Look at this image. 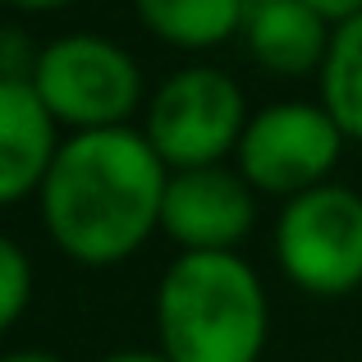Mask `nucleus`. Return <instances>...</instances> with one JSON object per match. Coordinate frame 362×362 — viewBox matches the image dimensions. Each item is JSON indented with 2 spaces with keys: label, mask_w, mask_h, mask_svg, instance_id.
I'll return each instance as SVG.
<instances>
[{
  "label": "nucleus",
  "mask_w": 362,
  "mask_h": 362,
  "mask_svg": "<svg viewBox=\"0 0 362 362\" xmlns=\"http://www.w3.org/2000/svg\"><path fill=\"white\" fill-rule=\"evenodd\" d=\"M170 165L142 129L69 133L46 175L42 225L78 266H119L160 230Z\"/></svg>",
  "instance_id": "nucleus-1"
},
{
  "label": "nucleus",
  "mask_w": 362,
  "mask_h": 362,
  "mask_svg": "<svg viewBox=\"0 0 362 362\" xmlns=\"http://www.w3.org/2000/svg\"><path fill=\"white\" fill-rule=\"evenodd\" d=\"M156 335L170 362H262L271 303L239 252H179L156 284Z\"/></svg>",
  "instance_id": "nucleus-2"
},
{
  "label": "nucleus",
  "mask_w": 362,
  "mask_h": 362,
  "mask_svg": "<svg viewBox=\"0 0 362 362\" xmlns=\"http://www.w3.org/2000/svg\"><path fill=\"white\" fill-rule=\"evenodd\" d=\"M33 88L69 133L129 129L142 106V69L101 33H64L42 46Z\"/></svg>",
  "instance_id": "nucleus-3"
},
{
  "label": "nucleus",
  "mask_w": 362,
  "mask_h": 362,
  "mask_svg": "<svg viewBox=\"0 0 362 362\" xmlns=\"http://www.w3.org/2000/svg\"><path fill=\"white\" fill-rule=\"evenodd\" d=\"M247 119L252 115L243 88L230 74L211 64H188L160 78V88L147 97L142 133L170 165V175H179V170L225 165V156L239 151Z\"/></svg>",
  "instance_id": "nucleus-4"
},
{
  "label": "nucleus",
  "mask_w": 362,
  "mask_h": 362,
  "mask_svg": "<svg viewBox=\"0 0 362 362\" xmlns=\"http://www.w3.org/2000/svg\"><path fill=\"white\" fill-rule=\"evenodd\" d=\"M275 262L312 298H344L362 284V193L321 184L284 202L275 221Z\"/></svg>",
  "instance_id": "nucleus-5"
},
{
  "label": "nucleus",
  "mask_w": 362,
  "mask_h": 362,
  "mask_svg": "<svg viewBox=\"0 0 362 362\" xmlns=\"http://www.w3.org/2000/svg\"><path fill=\"white\" fill-rule=\"evenodd\" d=\"M344 133L321 101H271L243 129L234 170L266 197H298L330 184L344 156Z\"/></svg>",
  "instance_id": "nucleus-6"
},
{
  "label": "nucleus",
  "mask_w": 362,
  "mask_h": 362,
  "mask_svg": "<svg viewBox=\"0 0 362 362\" xmlns=\"http://www.w3.org/2000/svg\"><path fill=\"white\" fill-rule=\"evenodd\" d=\"M257 225V188L230 165L170 175L160 234L179 252H234Z\"/></svg>",
  "instance_id": "nucleus-7"
},
{
  "label": "nucleus",
  "mask_w": 362,
  "mask_h": 362,
  "mask_svg": "<svg viewBox=\"0 0 362 362\" xmlns=\"http://www.w3.org/2000/svg\"><path fill=\"white\" fill-rule=\"evenodd\" d=\"M60 119L46 110L33 83H0V202L18 206L42 193L60 156Z\"/></svg>",
  "instance_id": "nucleus-8"
},
{
  "label": "nucleus",
  "mask_w": 362,
  "mask_h": 362,
  "mask_svg": "<svg viewBox=\"0 0 362 362\" xmlns=\"http://www.w3.org/2000/svg\"><path fill=\"white\" fill-rule=\"evenodd\" d=\"M330 37L335 28L321 23L303 0H247L239 42L266 74L303 78V74H321Z\"/></svg>",
  "instance_id": "nucleus-9"
},
{
  "label": "nucleus",
  "mask_w": 362,
  "mask_h": 362,
  "mask_svg": "<svg viewBox=\"0 0 362 362\" xmlns=\"http://www.w3.org/2000/svg\"><path fill=\"white\" fill-rule=\"evenodd\" d=\"M247 0H133V14L175 51H216L243 33Z\"/></svg>",
  "instance_id": "nucleus-10"
},
{
  "label": "nucleus",
  "mask_w": 362,
  "mask_h": 362,
  "mask_svg": "<svg viewBox=\"0 0 362 362\" xmlns=\"http://www.w3.org/2000/svg\"><path fill=\"white\" fill-rule=\"evenodd\" d=\"M317 83H321V106L330 110L339 133L349 142H362V18L335 28Z\"/></svg>",
  "instance_id": "nucleus-11"
},
{
  "label": "nucleus",
  "mask_w": 362,
  "mask_h": 362,
  "mask_svg": "<svg viewBox=\"0 0 362 362\" xmlns=\"http://www.w3.org/2000/svg\"><path fill=\"white\" fill-rule=\"evenodd\" d=\"M33 303V262L14 239L0 243V326H18Z\"/></svg>",
  "instance_id": "nucleus-12"
},
{
  "label": "nucleus",
  "mask_w": 362,
  "mask_h": 362,
  "mask_svg": "<svg viewBox=\"0 0 362 362\" xmlns=\"http://www.w3.org/2000/svg\"><path fill=\"white\" fill-rule=\"evenodd\" d=\"M303 5L330 28H344V23H354V18H362V0H303Z\"/></svg>",
  "instance_id": "nucleus-13"
},
{
  "label": "nucleus",
  "mask_w": 362,
  "mask_h": 362,
  "mask_svg": "<svg viewBox=\"0 0 362 362\" xmlns=\"http://www.w3.org/2000/svg\"><path fill=\"white\" fill-rule=\"evenodd\" d=\"M97 362H170V358L160 349H115V354H106Z\"/></svg>",
  "instance_id": "nucleus-14"
},
{
  "label": "nucleus",
  "mask_w": 362,
  "mask_h": 362,
  "mask_svg": "<svg viewBox=\"0 0 362 362\" xmlns=\"http://www.w3.org/2000/svg\"><path fill=\"white\" fill-rule=\"evenodd\" d=\"M5 5H14L18 14H55V9L74 5V0H5Z\"/></svg>",
  "instance_id": "nucleus-15"
},
{
  "label": "nucleus",
  "mask_w": 362,
  "mask_h": 362,
  "mask_svg": "<svg viewBox=\"0 0 362 362\" xmlns=\"http://www.w3.org/2000/svg\"><path fill=\"white\" fill-rule=\"evenodd\" d=\"M0 362H64L55 354H42V349H14V354H5Z\"/></svg>",
  "instance_id": "nucleus-16"
}]
</instances>
